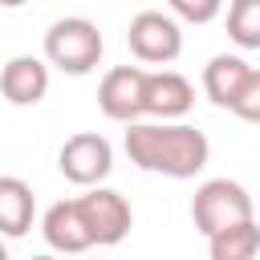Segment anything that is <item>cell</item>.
Instances as JSON below:
<instances>
[{"label": "cell", "instance_id": "7", "mask_svg": "<svg viewBox=\"0 0 260 260\" xmlns=\"http://www.w3.org/2000/svg\"><path fill=\"white\" fill-rule=\"evenodd\" d=\"M142 85H146V69L138 65H118L102 77L98 85V106L106 118L114 122H138L146 110H142Z\"/></svg>", "mask_w": 260, "mask_h": 260}, {"label": "cell", "instance_id": "2", "mask_svg": "<svg viewBox=\"0 0 260 260\" xmlns=\"http://www.w3.org/2000/svg\"><path fill=\"white\" fill-rule=\"evenodd\" d=\"M102 49H106V41H102L98 24L85 16H61L45 32V61L73 77H85L102 61Z\"/></svg>", "mask_w": 260, "mask_h": 260}, {"label": "cell", "instance_id": "9", "mask_svg": "<svg viewBox=\"0 0 260 260\" xmlns=\"http://www.w3.org/2000/svg\"><path fill=\"white\" fill-rule=\"evenodd\" d=\"M41 232H45V244H49L53 252H65V256H77V252L93 248L77 199H61V203H53V207L45 211V219H41Z\"/></svg>", "mask_w": 260, "mask_h": 260}, {"label": "cell", "instance_id": "3", "mask_svg": "<svg viewBox=\"0 0 260 260\" xmlns=\"http://www.w3.org/2000/svg\"><path fill=\"white\" fill-rule=\"evenodd\" d=\"M191 219H195V232L215 236L232 223L252 219V195L232 179H207L191 199Z\"/></svg>", "mask_w": 260, "mask_h": 260}, {"label": "cell", "instance_id": "11", "mask_svg": "<svg viewBox=\"0 0 260 260\" xmlns=\"http://www.w3.org/2000/svg\"><path fill=\"white\" fill-rule=\"evenodd\" d=\"M248 73H252V65H248L244 57L219 53V57H211V61L203 65V93H207L219 110H232V102H236V93H240V85H244Z\"/></svg>", "mask_w": 260, "mask_h": 260}, {"label": "cell", "instance_id": "1", "mask_svg": "<svg viewBox=\"0 0 260 260\" xmlns=\"http://www.w3.org/2000/svg\"><path fill=\"white\" fill-rule=\"evenodd\" d=\"M126 154L150 175L195 179L211 158V142L187 122H126Z\"/></svg>", "mask_w": 260, "mask_h": 260}, {"label": "cell", "instance_id": "8", "mask_svg": "<svg viewBox=\"0 0 260 260\" xmlns=\"http://www.w3.org/2000/svg\"><path fill=\"white\" fill-rule=\"evenodd\" d=\"M195 106V89L183 73L175 69H158V73H146V85H142V110L158 122H179L183 114H191Z\"/></svg>", "mask_w": 260, "mask_h": 260}, {"label": "cell", "instance_id": "19", "mask_svg": "<svg viewBox=\"0 0 260 260\" xmlns=\"http://www.w3.org/2000/svg\"><path fill=\"white\" fill-rule=\"evenodd\" d=\"M32 260H53V256H32Z\"/></svg>", "mask_w": 260, "mask_h": 260}, {"label": "cell", "instance_id": "18", "mask_svg": "<svg viewBox=\"0 0 260 260\" xmlns=\"http://www.w3.org/2000/svg\"><path fill=\"white\" fill-rule=\"evenodd\" d=\"M0 260H8V248H4V244H0Z\"/></svg>", "mask_w": 260, "mask_h": 260}, {"label": "cell", "instance_id": "13", "mask_svg": "<svg viewBox=\"0 0 260 260\" xmlns=\"http://www.w3.org/2000/svg\"><path fill=\"white\" fill-rule=\"evenodd\" d=\"M256 252H260L256 219H244V223H232V228L207 236V256L211 260H256Z\"/></svg>", "mask_w": 260, "mask_h": 260}, {"label": "cell", "instance_id": "15", "mask_svg": "<svg viewBox=\"0 0 260 260\" xmlns=\"http://www.w3.org/2000/svg\"><path fill=\"white\" fill-rule=\"evenodd\" d=\"M232 114L260 126V69H252V73L244 77V85H240V93H236V102H232Z\"/></svg>", "mask_w": 260, "mask_h": 260}, {"label": "cell", "instance_id": "5", "mask_svg": "<svg viewBox=\"0 0 260 260\" xmlns=\"http://www.w3.org/2000/svg\"><path fill=\"white\" fill-rule=\"evenodd\" d=\"M57 167H61V175H65L69 183H77V187H98V183L114 171V146H110L102 134L81 130V134L65 138V146H61V154H57Z\"/></svg>", "mask_w": 260, "mask_h": 260}, {"label": "cell", "instance_id": "12", "mask_svg": "<svg viewBox=\"0 0 260 260\" xmlns=\"http://www.w3.org/2000/svg\"><path fill=\"white\" fill-rule=\"evenodd\" d=\"M32 211H37V199H32V187L16 175H0V236H24L32 228Z\"/></svg>", "mask_w": 260, "mask_h": 260}, {"label": "cell", "instance_id": "14", "mask_svg": "<svg viewBox=\"0 0 260 260\" xmlns=\"http://www.w3.org/2000/svg\"><path fill=\"white\" fill-rule=\"evenodd\" d=\"M228 37L240 49H260V0H232L228 4Z\"/></svg>", "mask_w": 260, "mask_h": 260}, {"label": "cell", "instance_id": "10", "mask_svg": "<svg viewBox=\"0 0 260 260\" xmlns=\"http://www.w3.org/2000/svg\"><path fill=\"white\" fill-rule=\"evenodd\" d=\"M0 93L12 102V106H37L45 93H49V65L32 53H20L12 57L4 69H0Z\"/></svg>", "mask_w": 260, "mask_h": 260}, {"label": "cell", "instance_id": "6", "mask_svg": "<svg viewBox=\"0 0 260 260\" xmlns=\"http://www.w3.org/2000/svg\"><path fill=\"white\" fill-rule=\"evenodd\" d=\"M81 203V215H85V228H89V240L98 248H114L130 236V223H134V211L126 203V195L110 191V187H93L89 195L77 199Z\"/></svg>", "mask_w": 260, "mask_h": 260}, {"label": "cell", "instance_id": "17", "mask_svg": "<svg viewBox=\"0 0 260 260\" xmlns=\"http://www.w3.org/2000/svg\"><path fill=\"white\" fill-rule=\"evenodd\" d=\"M4 8H20V4H28V0H0Z\"/></svg>", "mask_w": 260, "mask_h": 260}, {"label": "cell", "instance_id": "16", "mask_svg": "<svg viewBox=\"0 0 260 260\" xmlns=\"http://www.w3.org/2000/svg\"><path fill=\"white\" fill-rule=\"evenodd\" d=\"M167 4H171L175 16H183V20H191V24H207V20H215L219 8H223V0H167Z\"/></svg>", "mask_w": 260, "mask_h": 260}, {"label": "cell", "instance_id": "4", "mask_svg": "<svg viewBox=\"0 0 260 260\" xmlns=\"http://www.w3.org/2000/svg\"><path fill=\"white\" fill-rule=\"evenodd\" d=\"M126 45L146 65H171L183 53V32L167 12H138L126 28Z\"/></svg>", "mask_w": 260, "mask_h": 260}]
</instances>
